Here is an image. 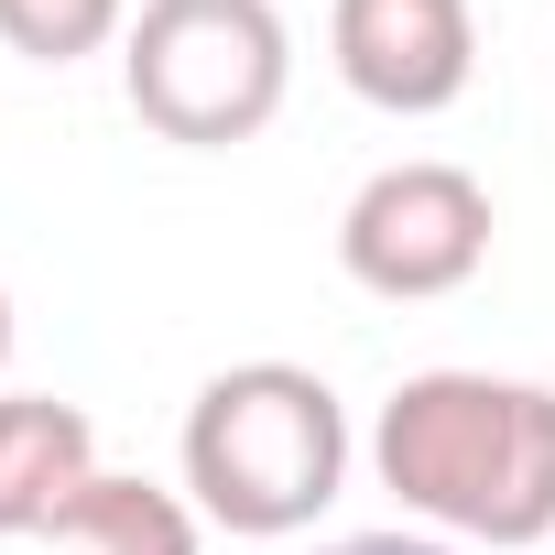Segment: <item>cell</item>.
<instances>
[{
  "instance_id": "1",
  "label": "cell",
  "mask_w": 555,
  "mask_h": 555,
  "mask_svg": "<svg viewBox=\"0 0 555 555\" xmlns=\"http://www.w3.org/2000/svg\"><path fill=\"white\" fill-rule=\"evenodd\" d=\"M371 479L403 501V522L468 555L555 544V382H512V371L392 382L371 425Z\"/></svg>"
},
{
  "instance_id": "2",
  "label": "cell",
  "mask_w": 555,
  "mask_h": 555,
  "mask_svg": "<svg viewBox=\"0 0 555 555\" xmlns=\"http://www.w3.org/2000/svg\"><path fill=\"white\" fill-rule=\"evenodd\" d=\"M349 457H360L349 447V403L306 360H229L218 382H196L185 436H175L185 501L218 533H240V544L306 533L349 490Z\"/></svg>"
},
{
  "instance_id": "3",
  "label": "cell",
  "mask_w": 555,
  "mask_h": 555,
  "mask_svg": "<svg viewBox=\"0 0 555 555\" xmlns=\"http://www.w3.org/2000/svg\"><path fill=\"white\" fill-rule=\"evenodd\" d=\"M295 34L272 0H142L120 34V99L185 153H229L284 120Z\"/></svg>"
},
{
  "instance_id": "4",
  "label": "cell",
  "mask_w": 555,
  "mask_h": 555,
  "mask_svg": "<svg viewBox=\"0 0 555 555\" xmlns=\"http://www.w3.org/2000/svg\"><path fill=\"white\" fill-rule=\"evenodd\" d=\"M490 229H501L490 185L468 164L414 153V164L360 175V196L338 207V272H349L360 295H382V306H436V295L479 284Z\"/></svg>"
},
{
  "instance_id": "5",
  "label": "cell",
  "mask_w": 555,
  "mask_h": 555,
  "mask_svg": "<svg viewBox=\"0 0 555 555\" xmlns=\"http://www.w3.org/2000/svg\"><path fill=\"white\" fill-rule=\"evenodd\" d=\"M327 55L349 99L392 120H436L479 77V12L468 0H327Z\"/></svg>"
},
{
  "instance_id": "6",
  "label": "cell",
  "mask_w": 555,
  "mask_h": 555,
  "mask_svg": "<svg viewBox=\"0 0 555 555\" xmlns=\"http://www.w3.org/2000/svg\"><path fill=\"white\" fill-rule=\"evenodd\" d=\"M99 479V425L55 392H0V544L55 533V512Z\"/></svg>"
},
{
  "instance_id": "7",
  "label": "cell",
  "mask_w": 555,
  "mask_h": 555,
  "mask_svg": "<svg viewBox=\"0 0 555 555\" xmlns=\"http://www.w3.org/2000/svg\"><path fill=\"white\" fill-rule=\"evenodd\" d=\"M44 555H207V512H196L185 490H164V479L99 468V479L55 512Z\"/></svg>"
},
{
  "instance_id": "8",
  "label": "cell",
  "mask_w": 555,
  "mask_h": 555,
  "mask_svg": "<svg viewBox=\"0 0 555 555\" xmlns=\"http://www.w3.org/2000/svg\"><path fill=\"white\" fill-rule=\"evenodd\" d=\"M131 34V0H0V44L34 66H77Z\"/></svg>"
},
{
  "instance_id": "9",
  "label": "cell",
  "mask_w": 555,
  "mask_h": 555,
  "mask_svg": "<svg viewBox=\"0 0 555 555\" xmlns=\"http://www.w3.org/2000/svg\"><path fill=\"white\" fill-rule=\"evenodd\" d=\"M317 555H468V544H447V533H338V544H317Z\"/></svg>"
},
{
  "instance_id": "10",
  "label": "cell",
  "mask_w": 555,
  "mask_h": 555,
  "mask_svg": "<svg viewBox=\"0 0 555 555\" xmlns=\"http://www.w3.org/2000/svg\"><path fill=\"white\" fill-rule=\"evenodd\" d=\"M0 360H12V295H0Z\"/></svg>"
}]
</instances>
